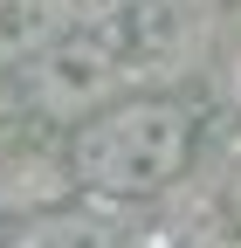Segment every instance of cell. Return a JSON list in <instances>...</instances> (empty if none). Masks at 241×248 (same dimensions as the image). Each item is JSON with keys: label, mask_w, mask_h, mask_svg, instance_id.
<instances>
[{"label": "cell", "mask_w": 241, "mask_h": 248, "mask_svg": "<svg viewBox=\"0 0 241 248\" xmlns=\"http://www.w3.org/2000/svg\"><path fill=\"white\" fill-rule=\"evenodd\" d=\"M28 248H117V241H110L97 221H48Z\"/></svg>", "instance_id": "obj_4"}, {"label": "cell", "mask_w": 241, "mask_h": 248, "mask_svg": "<svg viewBox=\"0 0 241 248\" xmlns=\"http://www.w3.org/2000/svg\"><path fill=\"white\" fill-rule=\"evenodd\" d=\"M227 214L241 221V166H234V179H227Z\"/></svg>", "instance_id": "obj_5"}, {"label": "cell", "mask_w": 241, "mask_h": 248, "mask_svg": "<svg viewBox=\"0 0 241 248\" xmlns=\"http://www.w3.org/2000/svg\"><path fill=\"white\" fill-rule=\"evenodd\" d=\"M179 42H186V21L166 0H117V7L76 21L42 55V97L62 110H104V104H117V90L131 76L166 62Z\"/></svg>", "instance_id": "obj_2"}, {"label": "cell", "mask_w": 241, "mask_h": 248, "mask_svg": "<svg viewBox=\"0 0 241 248\" xmlns=\"http://www.w3.org/2000/svg\"><path fill=\"white\" fill-rule=\"evenodd\" d=\"M193 159V104L179 97H117L76 124L69 172L104 200H152Z\"/></svg>", "instance_id": "obj_1"}, {"label": "cell", "mask_w": 241, "mask_h": 248, "mask_svg": "<svg viewBox=\"0 0 241 248\" xmlns=\"http://www.w3.org/2000/svg\"><path fill=\"white\" fill-rule=\"evenodd\" d=\"M83 21V0H0V62H42Z\"/></svg>", "instance_id": "obj_3"}]
</instances>
